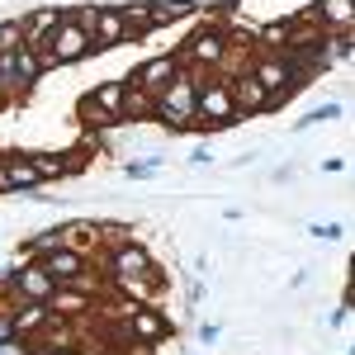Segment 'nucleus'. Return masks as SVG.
I'll return each instance as SVG.
<instances>
[{
  "label": "nucleus",
  "instance_id": "obj_17",
  "mask_svg": "<svg viewBox=\"0 0 355 355\" xmlns=\"http://www.w3.org/2000/svg\"><path fill=\"white\" fill-rule=\"evenodd\" d=\"M53 322H57V318L48 313V303H10V327H15V336L38 341Z\"/></svg>",
  "mask_w": 355,
  "mask_h": 355
},
{
  "label": "nucleus",
  "instance_id": "obj_28",
  "mask_svg": "<svg viewBox=\"0 0 355 355\" xmlns=\"http://www.w3.org/2000/svg\"><path fill=\"white\" fill-rule=\"evenodd\" d=\"M308 232H313V237H322V242H341V237H346V227H341V223H313Z\"/></svg>",
  "mask_w": 355,
  "mask_h": 355
},
{
  "label": "nucleus",
  "instance_id": "obj_33",
  "mask_svg": "<svg viewBox=\"0 0 355 355\" xmlns=\"http://www.w3.org/2000/svg\"><path fill=\"white\" fill-rule=\"evenodd\" d=\"M5 105H10V100H5V85H0V110H5Z\"/></svg>",
  "mask_w": 355,
  "mask_h": 355
},
{
  "label": "nucleus",
  "instance_id": "obj_30",
  "mask_svg": "<svg viewBox=\"0 0 355 355\" xmlns=\"http://www.w3.org/2000/svg\"><path fill=\"white\" fill-rule=\"evenodd\" d=\"M190 162H194V166H209V162H214V152H209V147H194Z\"/></svg>",
  "mask_w": 355,
  "mask_h": 355
},
{
  "label": "nucleus",
  "instance_id": "obj_21",
  "mask_svg": "<svg viewBox=\"0 0 355 355\" xmlns=\"http://www.w3.org/2000/svg\"><path fill=\"white\" fill-rule=\"evenodd\" d=\"M90 95H95V105L110 114L114 123H123V95H128L123 81H100V85H90Z\"/></svg>",
  "mask_w": 355,
  "mask_h": 355
},
{
  "label": "nucleus",
  "instance_id": "obj_19",
  "mask_svg": "<svg viewBox=\"0 0 355 355\" xmlns=\"http://www.w3.org/2000/svg\"><path fill=\"white\" fill-rule=\"evenodd\" d=\"M147 15H152V28H171L199 15V0H147Z\"/></svg>",
  "mask_w": 355,
  "mask_h": 355
},
{
  "label": "nucleus",
  "instance_id": "obj_23",
  "mask_svg": "<svg viewBox=\"0 0 355 355\" xmlns=\"http://www.w3.org/2000/svg\"><path fill=\"white\" fill-rule=\"evenodd\" d=\"M123 123H152V95L147 90H133L123 95Z\"/></svg>",
  "mask_w": 355,
  "mask_h": 355
},
{
  "label": "nucleus",
  "instance_id": "obj_20",
  "mask_svg": "<svg viewBox=\"0 0 355 355\" xmlns=\"http://www.w3.org/2000/svg\"><path fill=\"white\" fill-rule=\"evenodd\" d=\"M76 119H81V128H85L90 137H95V133H114V128H123V123H114L110 114L95 105V95H90V90H85L81 100H76Z\"/></svg>",
  "mask_w": 355,
  "mask_h": 355
},
{
  "label": "nucleus",
  "instance_id": "obj_8",
  "mask_svg": "<svg viewBox=\"0 0 355 355\" xmlns=\"http://www.w3.org/2000/svg\"><path fill=\"white\" fill-rule=\"evenodd\" d=\"M95 266H100V275H105V279H123V275L152 270L157 261H152L147 242H123V246H110V251H100V256H95Z\"/></svg>",
  "mask_w": 355,
  "mask_h": 355
},
{
  "label": "nucleus",
  "instance_id": "obj_2",
  "mask_svg": "<svg viewBox=\"0 0 355 355\" xmlns=\"http://www.w3.org/2000/svg\"><path fill=\"white\" fill-rule=\"evenodd\" d=\"M242 119L232 110V85L227 76H199L194 90V133H223V128H237Z\"/></svg>",
  "mask_w": 355,
  "mask_h": 355
},
{
  "label": "nucleus",
  "instance_id": "obj_22",
  "mask_svg": "<svg viewBox=\"0 0 355 355\" xmlns=\"http://www.w3.org/2000/svg\"><path fill=\"white\" fill-rule=\"evenodd\" d=\"M119 15H123V24H128V43H142V38L157 33V28H152V15H147V0H142V5H137V0L119 5Z\"/></svg>",
  "mask_w": 355,
  "mask_h": 355
},
{
  "label": "nucleus",
  "instance_id": "obj_31",
  "mask_svg": "<svg viewBox=\"0 0 355 355\" xmlns=\"http://www.w3.org/2000/svg\"><path fill=\"white\" fill-rule=\"evenodd\" d=\"M322 171H327V175H341V171H346V162H341V157H331V162H322Z\"/></svg>",
  "mask_w": 355,
  "mask_h": 355
},
{
  "label": "nucleus",
  "instance_id": "obj_10",
  "mask_svg": "<svg viewBox=\"0 0 355 355\" xmlns=\"http://www.w3.org/2000/svg\"><path fill=\"white\" fill-rule=\"evenodd\" d=\"M175 76H180V57H175V53H152L147 62H137L133 71H128V81H123V85L157 95V90H162V85H171Z\"/></svg>",
  "mask_w": 355,
  "mask_h": 355
},
{
  "label": "nucleus",
  "instance_id": "obj_11",
  "mask_svg": "<svg viewBox=\"0 0 355 355\" xmlns=\"http://www.w3.org/2000/svg\"><path fill=\"white\" fill-rule=\"evenodd\" d=\"M227 85H232V110H237V119L270 114V95H266V85L256 81L251 71H237V76H227Z\"/></svg>",
  "mask_w": 355,
  "mask_h": 355
},
{
  "label": "nucleus",
  "instance_id": "obj_25",
  "mask_svg": "<svg viewBox=\"0 0 355 355\" xmlns=\"http://www.w3.org/2000/svg\"><path fill=\"white\" fill-rule=\"evenodd\" d=\"M331 119H341V105H336V100H327V105H318V110L303 114V119H299V133L318 128V123H331Z\"/></svg>",
  "mask_w": 355,
  "mask_h": 355
},
{
  "label": "nucleus",
  "instance_id": "obj_12",
  "mask_svg": "<svg viewBox=\"0 0 355 355\" xmlns=\"http://www.w3.org/2000/svg\"><path fill=\"white\" fill-rule=\"evenodd\" d=\"M90 38H95V53H114V48L128 43V24H123V15H119V5H95Z\"/></svg>",
  "mask_w": 355,
  "mask_h": 355
},
{
  "label": "nucleus",
  "instance_id": "obj_15",
  "mask_svg": "<svg viewBox=\"0 0 355 355\" xmlns=\"http://www.w3.org/2000/svg\"><path fill=\"white\" fill-rule=\"evenodd\" d=\"M38 266H43V270L53 275V284L62 289V284H71L76 275H85L90 266H95V261H85V256L67 251V246H53V251H43V256H38Z\"/></svg>",
  "mask_w": 355,
  "mask_h": 355
},
{
  "label": "nucleus",
  "instance_id": "obj_24",
  "mask_svg": "<svg viewBox=\"0 0 355 355\" xmlns=\"http://www.w3.org/2000/svg\"><path fill=\"white\" fill-rule=\"evenodd\" d=\"M162 166H166L162 152H152V157H133V162H123V180H152Z\"/></svg>",
  "mask_w": 355,
  "mask_h": 355
},
{
  "label": "nucleus",
  "instance_id": "obj_1",
  "mask_svg": "<svg viewBox=\"0 0 355 355\" xmlns=\"http://www.w3.org/2000/svg\"><path fill=\"white\" fill-rule=\"evenodd\" d=\"M194 90H199V76L180 67V76L152 95V123L171 133H194Z\"/></svg>",
  "mask_w": 355,
  "mask_h": 355
},
{
  "label": "nucleus",
  "instance_id": "obj_16",
  "mask_svg": "<svg viewBox=\"0 0 355 355\" xmlns=\"http://www.w3.org/2000/svg\"><path fill=\"white\" fill-rule=\"evenodd\" d=\"M308 19L322 28V33L355 28V0H313V5H308Z\"/></svg>",
  "mask_w": 355,
  "mask_h": 355
},
{
  "label": "nucleus",
  "instance_id": "obj_27",
  "mask_svg": "<svg viewBox=\"0 0 355 355\" xmlns=\"http://www.w3.org/2000/svg\"><path fill=\"white\" fill-rule=\"evenodd\" d=\"M0 355H38V346H33L28 336H5V341H0Z\"/></svg>",
  "mask_w": 355,
  "mask_h": 355
},
{
  "label": "nucleus",
  "instance_id": "obj_14",
  "mask_svg": "<svg viewBox=\"0 0 355 355\" xmlns=\"http://www.w3.org/2000/svg\"><path fill=\"white\" fill-rule=\"evenodd\" d=\"M38 190H43V180L28 162V152H10L0 166V194H38Z\"/></svg>",
  "mask_w": 355,
  "mask_h": 355
},
{
  "label": "nucleus",
  "instance_id": "obj_29",
  "mask_svg": "<svg viewBox=\"0 0 355 355\" xmlns=\"http://www.w3.org/2000/svg\"><path fill=\"white\" fill-rule=\"evenodd\" d=\"M194 336H199V346H214V341L223 336V327H218V322H199V331H194Z\"/></svg>",
  "mask_w": 355,
  "mask_h": 355
},
{
  "label": "nucleus",
  "instance_id": "obj_3",
  "mask_svg": "<svg viewBox=\"0 0 355 355\" xmlns=\"http://www.w3.org/2000/svg\"><path fill=\"white\" fill-rule=\"evenodd\" d=\"M227 53H232V38H227V24H204L194 28L190 38H185V48H180V67L185 71H194V76H214L223 62H227Z\"/></svg>",
  "mask_w": 355,
  "mask_h": 355
},
{
  "label": "nucleus",
  "instance_id": "obj_13",
  "mask_svg": "<svg viewBox=\"0 0 355 355\" xmlns=\"http://www.w3.org/2000/svg\"><path fill=\"white\" fill-rule=\"evenodd\" d=\"M57 237H62L67 251H76V256H85V261L100 256V218H67V223H57Z\"/></svg>",
  "mask_w": 355,
  "mask_h": 355
},
{
  "label": "nucleus",
  "instance_id": "obj_7",
  "mask_svg": "<svg viewBox=\"0 0 355 355\" xmlns=\"http://www.w3.org/2000/svg\"><path fill=\"white\" fill-rule=\"evenodd\" d=\"M53 294H57L53 275L38 261H15L10 266V279H5V299L10 303H48Z\"/></svg>",
  "mask_w": 355,
  "mask_h": 355
},
{
  "label": "nucleus",
  "instance_id": "obj_26",
  "mask_svg": "<svg viewBox=\"0 0 355 355\" xmlns=\"http://www.w3.org/2000/svg\"><path fill=\"white\" fill-rule=\"evenodd\" d=\"M24 43V24L19 19H0V53H15Z\"/></svg>",
  "mask_w": 355,
  "mask_h": 355
},
{
  "label": "nucleus",
  "instance_id": "obj_5",
  "mask_svg": "<svg viewBox=\"0 0 355 355\" xmlns=\"http://www.w3.org/2000/svg\"><path fill=\"white\" fill-rule=\"evenodd\" d=\"M43 76H48V71H43L38 48L19 43L15 53H0V85H5V100H10V105H15V100H24L28 90H38Z\"/></svg>",
  "mask_w": 355,
  "mask_h": 355
},
{
  "label": "nucleus",
  "instance_id": "obj_6",
  "mask_svg": "<svg viewBox=\"0 0 355 355\" xmlns=\"http://www.w3.org/2000/svg\"><path fill=\"white\" fill-rule=\"evenodd\" d=\"M119 336L128 341V351H137V346H162L166 336H171V322H166V313L157 303H142V308H128V303H123Z\"/></svg>",
  "mask_w": 355,
  "mask_h": 355
},
{
  "label": "nucleus",
  "instance_id": "obj_4",
  "mask_svg": "<svg viewBox=\"0 0 355 355\" xmlns=\"http://www.w3.org/2000/svg\"><path fill=\"white\" fill-rule=\"evenodd\" d=\"M38 57H43V71H57V67H81V62L95 57V38H90L76 19H62V24L48 33V43L38 48Z\"/></svg>",
  "mask_w": 355,
  "mask_h": 355
},
{
  "label": "nucleus",
  "instance_id": "obj_9",
  "mask_svg": "<svg viewBox=\"0 0 355 355\" xmlns=\"http://www.w3.org/2000/svg\"><path fill=\"white\" fill-rule=\"evenodd\" d=\"M110 294L123 299L128 308L157 303L166 294V275H162V266H152V270H142V275H123V279H110Z\"/></svg>",
  "mask_w": 355,
  "mask_h": 355
},
{
  "label": "nucleus",
  "instance_id": "obj_18",
  "mask_svg": "<svg viewBox=\"0 0 355 355\" xmlns=\"http://www.w3.org/2000/svg\"><path fill=\"white\" fill-rule=\"evenodd\" d=\"M62 19H67V10H62V5H38V10L19 15V24H24V43H28V48H43V43H48V33H53Z\"/></svg>",
  "mask_w": 355,
  "mask_h": 355
},
{
  "label": "nucleus",
  "instance_id": "obj_32",
  "mask_svg": "<svg viewBox=\"0 0 355 355\" xmlns=\"http://www.w3.org/2000/svg\"><path fill=\"white\" fill-rule=\"evenodd\" d=\"M38 355H85L81 346H62V351H38Z\"/></svg>",
  "mask_w": 355,
  "mask_h": 355
}]
</instances>
